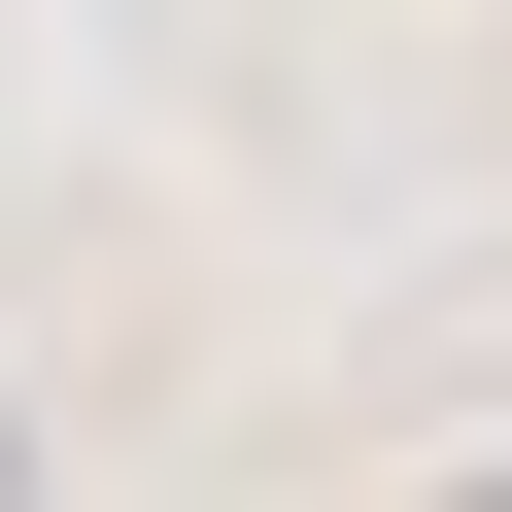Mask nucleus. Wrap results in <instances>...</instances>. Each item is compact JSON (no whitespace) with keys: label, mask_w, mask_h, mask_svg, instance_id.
<instances>
[{"label":"nucleus","mask_w":512,"mask_h":512,"mask_svg":"<svg viewBox=\"0 0 512 512\" xmlns=\"http://www.w3.org/2000/svg\"><path fill=\"white\" fill-rule=\"evenodd\" d=\"M0 512H35V444H0Z\"/></svg>","instance_id":"nucleus-1"}]
</instances>
